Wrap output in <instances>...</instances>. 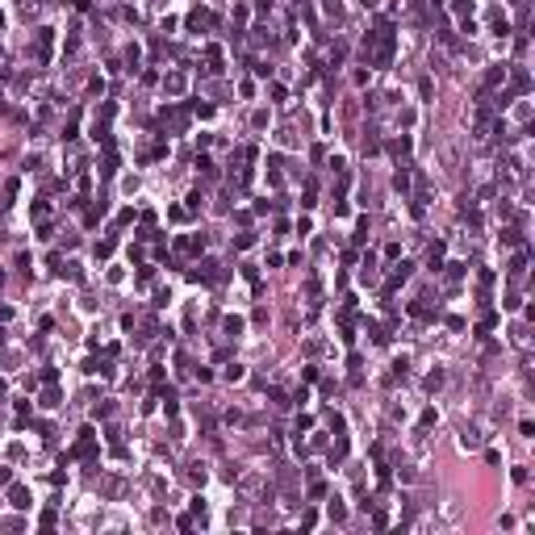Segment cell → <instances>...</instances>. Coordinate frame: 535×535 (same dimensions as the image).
Returning a JSON list of instances; mask_svg holds the SVG:
<instances>
[{"label":"cell","instance_id":"7a4b0ae2","mask_svg":"<svg viewBox=\"0 0 535 535\" xmlns=\"http://www.w3.org/2000/svg\"><path fill=\"white\" fill-rule=\"evenodd\" d=\"M13 506H17V510L29 506V493H25V489H13Z\"/></svg>","mask_w":535,"mask_h":535},{"label":"cell","instance_id":"6da1fadb","mask_svg":"<svg viewBox=\"0 0 535 535\" xmlns=\"http://www.w3.org/2000/svg\"><path fill=\"white\" fill-rule=\"evenodd\" d=\"M50 59V29H38V63Z\"/></svg>","mask_w":535,"mask_h":535},{"label":"cell","instance_id":"3957f363","mask_svg":"<svg viewBox=\"0 0 535 535\" xmlns=\"http://www.w3.org/2000/svg\"><path fill=\"white\" fill-rule=\"evenodd\" d=\"M481 444V431H464V448H477Z\"/></svg>","mask_w":535,"mask_h":535}]
</instances>
